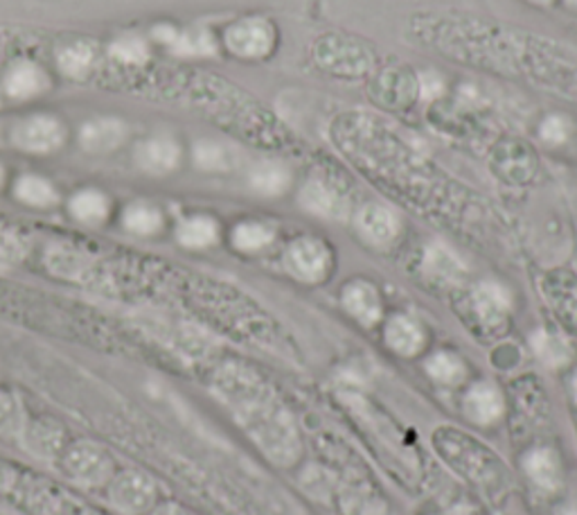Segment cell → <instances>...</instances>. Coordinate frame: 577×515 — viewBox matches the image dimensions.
<instances>
[{"instance_id": "obj_1", "label": "cell", "mask_w": 577, "mask_h": 515, "mask_svg": "<svg viewBox=\"0 0 577 515\" xmlns=\"http://www.w3.org/2000/svg\"><path fill=\"white\" fill-rule=\"evenodd\" d=\"M215 391L273 461L288 463L298 455V437L292 418L275 393L253 371L239 367L224 369L215 382Z\"/></svg>"}, {"instance_id": "obj_2", "label": "cell", "mask_w": 577, "mask_h": 515, "mask_svg": "<svg viewBox=\"0 0 577 515\" xmlns=\"http://www.w3.org/2000/svg\"><path fill=\"white\" fill-rule=\"evenodd\" d=\"M66 127L57 115L50 113H34L19 121L12 132L10 141L16 149L27 154H53L64 147L66 143Z\"/></svg>"}, {"instance_id": "obj_3", "label": "cell", "mask_w": 577, "mask_h": 515, "mask_svg": "<svg viewBox=\"0 0 577 515\" xmlns=\"http://www.w3.org/2000/svg\"><path fill=\"white\" fill-rule=\"evenodd\" d=\"M0 89L5 98L25 102L48 93L53 89V77L32 55H21L8 61L5 72L0 77Z\"/></svg>"}, {"instance_id": "obj_4", "label": "cell", "mask_w": 577, "mask_h": 515, "mask_svg": "<svg viewBox=\"0 0 577 515\" xmlns=\"http://www.w3.org/2000/svg\"><path fill=\"white\" fill-rule=\"evenodd\" d=\"M64 468L75 482L87 484V486H98L111 478L113 461H111V455L98 444L81 441L68 450L64 459Z\"/></svg>"}, {"instance_id": "obj_5", "label": "cell", "mask_w": 577, "mask_h": 515, "mask_svg": "<svg viewBox=\"0 0 577 515\" xmlns=\"http://www.w3.org/2000/svg\"><path fill=\"white\" fill-rule=\"evenodd\" d=\"M55 66L61 75L75 79V82H91L100 72V48L91 38H70L68 44H61L57 48Z\"/></svg>"}, {"instance_id": "obj_6", "label": "cell", "mask_w": 577, "mask_h": 515, "mask_svg": "<svg viewBox=\"0 0 577 515\" xmlns=\"http://www.w3.org/2000/svg\"><path fill=\"white\" fill-rule=\"evenodd\" d=\"M181 161V147L170 134H154L138 143L136 164L151 177H162L177 170Z\"/></svg>"}, {"instance_id": "obj_7", "label": "cell", "mask_w": 577, "mask_h": 515, "mask_svg": "<svg viewBox=\"0 0 577 515\" xmlns=\"http://www.w3.org/2000/svg\"><path fill=\"white\" fill-rule=\"evenodd\" d=\"M226 46L239 57H262L273 46V30L262 19H244L226 32Z\"/></svg>"}, {"instance_id": "obj_8", "label": "cell", "mask_w": 577, "mask_h": 515, "mask_svg": "<svg viewBox=\"0 0 577 515\" xmlns=\"http://www.w3.org/2000/svg\"><path fill=\"white\" fill-rule=\"evenodd\" d=\"M129 138V127L125 121L113 115H100L93 121H87L79 130V143L87 152L93 154H106L117 147H122Z\"/></svg>"}, {"instance_id": "obj_9", "label": "cell", "mask_w": 577, "mask_h": 515, "mask_svg": "<svg viewBox=\"0 0 577 515\" xmlns=\"http://www.w3.org/2000/svg\"><path fill=\"white\" fill-rule=\"evenodd\" d=\"M154 495H156L154 482L149 478H145L143 472H136V470L122 472L111 486L113 504L120 506L122 511H129V513L147 511L154 502Z\"/></svg>"}, {"instance_id": "obj_10", "label": "cell", "mask_w": 577, "mask_h": 515, "mask_svg": "<svg viewBox=\"0 0 577 515\" xmlns=\"http://www.w3.org/2000/svg\"><path fill=\"white\" fill-rule=\"evenodd\" d=\"M286 262L288 269H292L298 279L314 283L320 281L329 269V251L325 249L323 243L305 237V240L294 243L292 249H288Z\"/></svg>"}, {"instance_id": "obj_11", "label": "cell", "mask_w": 577, "mask_h": 515, "mask_svg": "<svg viewBox=\"0 0 577 515\" xmlns=\"http://www.w3.org/2000/svg\"><path fill=\"white\" fill-rule=\"evenodd\" d=\"M106 57L115 72L136 75L149 64V44L140 34H122L106 48Z\"/></svg>"}, {"instance_id": "obj_12", "label": "cell", "mask_w": 577, "mask_h": 515, "mask_svg": "<svg viewBox=\"0 0 577 515\" xmlns=\"http://www.w3.org/2000/svg\"><path fill=\"white\" fill-rule=\"evenodd\" d=\"M474 305L485 326H497L506 320V314L512 305V296L499 283H483L474 294Z\"/></svg>"}, {"instance_id": "obj_13", "label": "cell", "mask_w": 577, "mask_h": 515, "mask_svg": "<svg viewBox=\"0 0 577 515\" xmlns=\"http://www.w3.org/2000/svg\"><path fill=\"white\" fill-rule=\"evenodd\" d=\"M301 202L309 213H316L323 217H343L348 211L343 197L332 186H327L323 181H309L303 188Z\"/></svg>"}, {"instance_id": "obj_14", "label": "cell", "mask_w": 577, "mask_h": 515, "mask_svg": "<svg viewBox=\"0 0 577 515\" xmlns=\"http://www.w3.org/2000/svg\"><path fill=\"white\" fill-rule=\"evenodd\" d=\"M465 412L472 421L476 423H494L504 414V399L497 391V387H491L487 382L472 387L465 399Z\"/></svg>"}, {"instance_id": "obj_15", "label": "cell", "mask_w": 577, "mask_h": 515, "mask_svg": "<svg viewBox=\"0 0 577 515\" xmlns=\"http://www.w3.org/2000/svg\"><path fill=\"white\" fill-rule=\"evenodd\" d=\"M359 228L365 233L367 240L386 245L397 235L399 220L386 206H365L359 215Z\"/></svg>"}, {"instance_id": "obj_16", "label": "cell", "mask_w": 577, "mask_h": 515, "mask_svg": "<svg viewBox=\"0 0 577 515\" xmlns=\"http://www.w3.org/2000/svg\"><path fill=\"white\" fill-rule=\"evenodd\" d=\"M109 211H111L109 197L95 188L79 190L70 200V215L81 224L98 226L109 217Z\"/></svg>"}, {"instance_id": "obj_17", "label": "cell", "mask_w": 577, "mask_h": 515, "mask_svg": "<svg viewBox=\"0 0 577 515\" xmlns=\"http://www.w3.org/2000/svg\"><path fill=\"white\" fill-rule=\"evenodd\" d=\"M343 303L350 310V314L357 316V320L361 324H365V326L375 324L380 320V314H382L380 296H377L375 288L367 286V283H352V286H348L346 292H343Z\"/></svg>"}, {"instance_id": "obj_18", "label": "cell", "mask_w": 577, "mask_h": 515, "mask_svg": "<svg viewBox=\"0 0 577 515\" xmlns=\"http://www.w3.org/2000/svg\"><path fill=\"white\" fill-rule=\"evenodd\" d=\"M23 446L38 457H53L59 452L64 434L55 423L38 421V423H27L23 434H21Z\"/></svg>"}, {"instance_id": "obj_19", "label": "cell", "mask_w": 577, "mask_h": 515, "mask_svg": "<svg viewBox=\"0 0 577 515\" xmlns=\"http://www.w3.org/2000/svg\"><path fill=\"white\" fill-rule=\"evenodd\" d=\"M16 200L32 209H50L59 202L57 188L38 175H23L14 186Z\"/></svg>"}, {"instance_id": "obj_20", "label": "cell", "mask_w": 577, "mask_h": 515, "mask_svg": "<svg viewBox=\"0 0 577 515\" xmlns=\"http://www.w3.org/2000/svg\"><path fill=\"white\" fill-rule=\"evenodd\" d=\"M386 342L399 355H416L425 346V333L416 322L406 320V316H395L386 328Z\"/></svg>"}, {"instance_id": "obj_21", "label": "cell", "mask_w": 577, "mask_h": 515, "mask_svg": "<svg viewBox=\"0 0 577 515\" xmlns=\"http://www.w3.org/2000/svg\"><path fill=\"white\" fill-rule=\"evenodd\" d=\"M217 224L211 217H190L185 220L179 231L177 237L179 243L188 249H205V247H213L217 243Z\"/></svg>"}, {"instance_id": "obj_22", "label": "cell", "mask_w": 577, "mask_h": 515, "mask_svg": "<svg viewBox=\"0 0 577 515\" xmlns=\"http://www.w3.org/2000/svg\"><path fill=\"white\" fill-rule=\"evenodd\" d=\"M425 269L429 276H433L435 281H444V283L459 281L463 276V262L456 258V254L446 249L444 245H433L427 251Z\"/></svg>"}, {"instance_id": "obj_23", "label": "cell", "mask_w": 577, "mask_h": 515, "mask_svg": "<svg viewBox=\"0 0 577 515\" xmlns=\"http://www.w3.org/2000/svg\"><path fill=\"white\" fill-rule=\"evenodd\" d=\"M525 470L530 480L546 491H555L559 486V463L551 450H534L525 459Z\"/></svg>"}, {"instance_id": "obj_24", "label": "cell", "mask_w": 577, "mask_h": 515, "mask_svg": "<svg viewBox=\"0 0 577 515\" xmlns=\"http://www.w3.org/2000/svg\"><path fill=\"white\" fill-rule=\"evenodd\" d=\"M27 418L21 401L8 391H0V437L21 439Z\"/></svg>"}, {"instance_id": "obj_25", "label": "cell", "mask_w": 577, "mask_h": 515, "mask_svg": "<svg viewBox=\"0 0 577 515\" xmlns=\"http://www.w3.org/2000/svg\"><path fill=\"white\" fill-rule=\"evenodd\" d=\"M122 224L134 235H154L162 228V215L156 206L136 202L122 215Z\"/></svg>"}, {"instance_id": "obj_26", "label": "cell", "mask_w": 577, "mask_h": 515, "mask_svg": "<svg viewBox=\"0 0 577 515\" xmlns=\"http://www.w3.org/2000/svg\"><path fill=\"white\" fill-rule=\"evenodd\" d=\"M194 161L203 170H230L235 166V152L215 141H201L194 147Z\"/></svg>"}, {"instance_id": "obj_27", "label": "cell", "mask_w": 577, "mask_h": 515, "mask_svg": "<svg viewBox=\"0 0 577 515\" xmlns=\"http://www.w3.org/2000/svg\"><path fill=\"white\" fill-rule=\"evenodd\" d=\"M251 186L260 194L275 197L288 186V172L280 164H260L251 175Z\"/></svg>"}, {"instance_id": "obj_28", "label": "cell", "mask_w": 577, "mask_h": 515, "mask_svg": "<svg viewBox=\"0 0 577 515\" xmlns=\"http://www.w3.org/2000/svg\"><path fill=\"white\" fill-rule=\"evenodd\" d=\"M273 240V231L260 222H244L233 231V245L239 251H260Z\"/></svg>"}, {"instance_id": "obj_29", "label": "cell", "mask_w": 577, "mask_h": 515, "mask_svg": "<svg viewBox=\"0 0 577 515\" xmlns=\"http://www.w3.org/2000/svg\"><path fill=\"white\" fill-rule=\"evenodd\" d=\"M532 348L538 350V355L542 358V362H546L548 367H562L568 362L570 358V348L568 344L551 333L540 331L538 335L532 337Z\"/></svg>"}, {"instance_id": "obj_30", "label": "cell", "mask_w": 577, "mask_h": 515, "mask_svg": "<svg viewBox=\"0 0 577 515\" xmlns=\"http://www.w3.org/2000/svg\"><path fill=\"white\" fill-rule=\"evenodd\" d=\"M429 376L440 384H459L465 378V365L451 352H438L427 362Z\"/></svg>"}, {"instance_id": "obj_31", "label": "cell", "mask_w": 577, "mask_h": 515, "mask_svg": "<svg viewBox=\"0 0 577 515\" xmlns=\"http://www.w3.org/2000/svg\"><path fill=\"white\" fill-rule=\"evenodd\" d=\"M179 55H213L215 42L208 32L203 30H179L177 42L170 46Z\"/></svg>"}, {"instance_id": "obj_32", "label": "cell", "mask_w": 577, "mask_h": 515, "mask_svg": "<svg viewBox=\"0 0 577 515\" xmlns=\"http://www.w3.org/2000/svg\"><path fill=\"white\" fill-rule=\"evenodd\" d=\"M568 136V123L562 115H551L548 121L542 125V138L551 145H562Z\"/></svg>"}, {"instance_id": "obj_33", "label": "cell", "mask_w": 577, "mask_h": 515, "mask_svg": "<svg viewBox=\"0 0 577 515\" xmlns=\"http://www.w3.org/2000/svg\"><path fill=\"white\" fill-rule=\"evenodd\" d=\"M442 89H444V85H442V79L435 72H425L422 75V96L427 100L438 98L442 93Z\"/></svg>"}, {"instance_id": "obj_34", "label": "cell", "mask_w": 577, "mask_h": 515, "mask_svg": "<svg viewBox=\"0 0 577 515\" xmlns=\"http://www.w3.org/2000/svg\"><path fill=\"white\" fill-rule=\"evenodd\" d=\"M158 515H188V513H183L181 508H174V506H168V508H162V511H158Z\"/></svg>"}, {"instance_id": "obj_35", "label": "cell", "mask_w": 577, "mask_h": 515, "mask_svg": "<svg viewBox=\"0 0 577 515\" xmlns=\"http://www.w3.org/2000/svg\"><path fill=\"white\" fill-rule=\"evenodd\" d=\"M3 181H5V168L0 166V186H3Z\"/></svg>"}, {"instance_id": "obj_36", "label": "cell", "mask_w": 577, "mask_h": 515, "mask_svg": "<svg viewBox=\"0 0 577 515\" xmlns=\"http://www.w3.org/2000/svg\"><path fill=\"white\" fill-rule=\"evenodd\" d=\"M3 104H5V93H3V89H0V109H3Z\"/></svg>"}, {"instance_id": "obj_37", "label": "cell", "mask_w": 577, "mask_h": 515, "mask_svg": "<svg viewBox=\"0 0 577 515\" xmlns=\"http://www.w3.org/2000/svg\"><path fill=\"white\" fill-rule=\"evenodd\" d=\"M573 393H575V401H577V378L573 380Z\"/></svg>"}, {"instance_id": "obj_38", "label": "cell", "mask_w": 577, "mask_h": 515, "mask_svg": "<svg viewBox=\"0 0 577 515\" xmlns=\"http://www.w3.org/2000/svg\"><path fill=\"white\" fill-rule=\"evenodd\" d=\"M532 3H548V0H532Z\"/></svg>"}, {"instance_id": "obj_39", "label": "cell", "mask_w": 577, "mask_h": 515, "mask_svg": "<svg viewBox=\"0 0 577 515\" xmlns=\"http://www.w3.org/2000/svg\"><path fill=\"white\" fill-rule=\"evenodd\" d=\"M564 515H577V511H566Z\"/></svg>"}, {"instance_id": "obj_40", "label": "cell", "mask_w": 577, "mask_h": 515, "mask_svg": "<svg viewBox=\"0 0 577 515\" xmlns=\"http://www.w3.org/2000/svg\"><path fill=\"white\" fill-rule=\"evenodd\" d=\"M568 3H570L573 8H577V0H568Z\"/></svg>"}]
</instances>
